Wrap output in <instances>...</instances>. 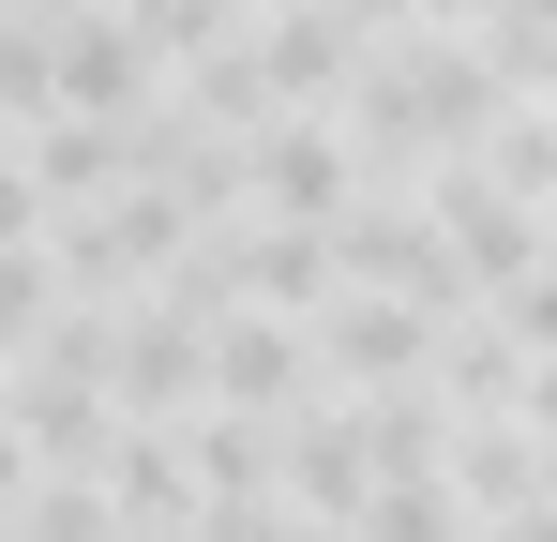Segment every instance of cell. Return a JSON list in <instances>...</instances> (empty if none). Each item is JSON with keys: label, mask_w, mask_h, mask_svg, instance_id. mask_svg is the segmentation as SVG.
<instances>
[{"label": "cell", "mask_w": 557, "mask_h": 542, "mask_svg": "<svg viewBox=\"0 0 557 542\" xmlns=\"http://www.w3.org/2000/svg\"><path fill=\"white\" fill-rule=\"evenodd\" d=\"M482 542H557V497H528V513H497Z\"/></svg>", "instance_id": "cell-10"}, {"label": "cell", "mask_w": 557, "mask_h": 542, "mask_svg": "<svg viewBox=\"0 0 557 542\" xmlns=\"http://www.w3.org/2000/svg\"><path fill=\"white\" fill-rule=\"evenodd\" d=\"M437 497H453V513H482V528H497V513H528V497H543V452H528V422H453V452H437Z\"/></svg>", "instance_id": "cell-3"}, {"label": "cell", "mask_w": 557, "mask_h": 542, "mask_svg": "<svg viewBox=\"0 0 557 542\" xmlns=\"http://www.w3.org/2000/svg\"><path fill=\"white\" fill-rule=\"evenodd\" d=\"M211 271H226V301L257 286L272 317H332V226H272V242H226Z\"/></svg>", "instance_id": "cell-5"}, {"label": "cell", "mask_w": 557, "mask_h": 542, "mask_svg": "<svg viewBox=\"0 0 557 542\" xmlns=\"http://www.w3.org/2000/svg\"><path fill=\"white\" fill-rule=\"evenodd\" d=\"M257 196H272L286 226H347V211H362V151H347V121H272V136H257Z\"/></svg>", "instance_id": "cell-1"}, {"label": "cell", "mask_w": 557, "mask_h": 542, "mask_svg": "<svg viewBox=\"0 0 557 542\" xmlns=\"http://www.w3.org/2000/svg\"><path fill=\"white\" fill-rule=\"evenodd\" d=\"M211 392H226L242 422H272L286 392H301V332H286V317H226V332H211Z\"/></svg>", "instance_id": "cell-6"}, {"label": "cell", "mask_w": 557, "mask_h": 542, "mask_svg": "<svg viewBox=\"0 0 557 542\" xmlns=\"http://www.w3.org/2000/svg\"><path fill=\"white\" fill-rule=\"evenodd\" d=\"M437 392H467V407L497 422V407L528 392V347H512V332H453V347H437Z\"/></svg>", "instance_id": "cell-8"}, {"label": "cell", "mask_w": 557, "mask_h": 542, "mask_svg": "<svg viewBox=\"0 0 557 542\" xmlns=\"http://www.w3.org/2000/svg\"><path fill=\"white\" fill-rule=\"evenodd\" d=\"M151 542H196V528H151Z\"/></svg>", "instance_id": "cell-11"}, {"label": "cell", "mask_w": 557, "mask_h": 542, "mask_svg": "<svg viewBox=\"0 0 557 542\" xmlns=\"http://www.w3.org/2000/svg\"><path fill=\"white\" fill-rule=\"evenodd\" d=\"M136 181V136H106V121H46V151H30V211L61 196V211H91Z\"/></svg>", "instance_id": "cell-7"}, {"label": "cell", "mask_w": 557, "mask_h": 542, "mask_svg": "<svg viewBox=\"0 0 557 542\" xmlns=\"http://www.w3.org/2000/svg\"><path fill=\"white\" fill-rule=\"evenodd\" d=\"M317 347L347 361V377H376V392H422L437 317H422V301H332V317H317Z\"/></svg>", "instance_id": "cell-4"}, {"label": "cell", "mask_w": 557, "mask_h": 542, "mask_svg": "<svg viewBox=\"0 0 557 542\" xmlns=\"http://www.w3.org/2000/svg\"><path fill=\"white\" fill-rule=\"evenodd\" d=\"M0 542H30V528H0Z\"/></svg>", "instance_id": "cell-12"}, {"label": "cell", "mask_w": 557, "mask_h": 542, "mask_svg": "<svg viewBox=\"0 0 557 542\" xmlns=\"http://www.w3.org/2000/svg\"><path fill=\"white\" fill-rule=\"evenodd\" d=\"M497 332L557 361V242H543V271H528V286H497Z\"/></svg>", "instance_id": "cell-9"}, {"label": "cell", "mask_w": 557, "mask_h": 542, "mask_svg": "<svg viewBox=\"0 0 557 542\" xmlns=\"http://www.w3.org/2000/svg\"><path fill=\"white\" fill-rule=\"evenodd\" d=\"M437 257H453V286H528L543 271V226L497 181H437Z\"/></svg>", "instance_id": "cell-2"}]
</instances>
